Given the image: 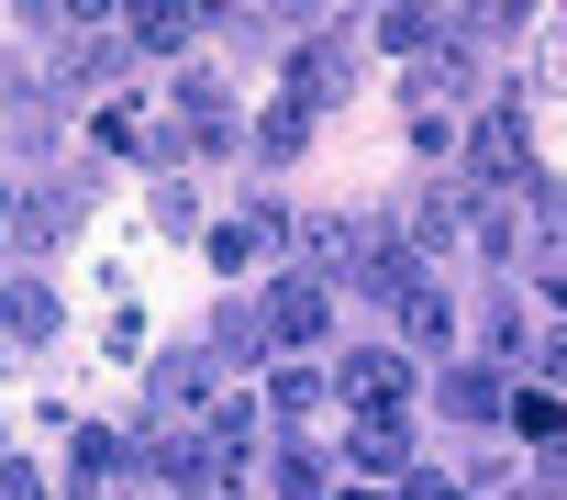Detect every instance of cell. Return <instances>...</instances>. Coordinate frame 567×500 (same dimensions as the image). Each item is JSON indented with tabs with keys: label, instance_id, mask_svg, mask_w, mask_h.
Returning a JSON list of instances; mask_svg holds the SVG:
<instances>
[{
	"label": "cell",
	"instance_id": "cell-4",
	"mask_svg": "<svg viewBox=\"0 0 567 500\" xmlns=\"http://www.w3.org/2000/svg\"><path fill=\"white\" fill-rule=\"evenodd\" d=\"M323 334V279H278L267 290V345H312Z\"/></svg>",
	"mask_w": 567,
	"mask_h": 500
},
{
	"label": "cell",
	"instance_id": "cell-7",
	"mask_svg": "<svg viewBox=\"0 0 567 500\" xmlns=\"http://www.w3.org/2000/svg\"><path fill=\"white\" fill-rule=\"evenodd\" d=\"M45 334H56V301H45L34 279H23V290H0V345H45Z\"/></svg>",
	"mask_w": 567,
	"mask_h": 500
},
{
	"label": "cell",
	"instance_id": "cell-12",
	"mask_svg": "<svg viewBox=\"0 0 567 500\" xmlns=\"http://www.w3.org/2000/svg\"><path fill=\"white\" fill-rule=\"evenodd\" d=\"M412 445H401V423L390 412H357V467H401Z\"/></svg>",
	"mask_w": 567,
	"mask_h": 500
},
{
	"label": "cell",
	"instance_id": "cell-21",
	"mask_svg": "<svg viewBox=\"0 0 567 500\" xmlns=\"http://www.w3.org/2000/svg\"><path fill=\"white\" fill-rule=\"evenodd\" d=\"M357 500H390V489H357Z\"/></svg>",
	"mask_w": 567,
	"mask_h": 500
},
{
	"label": "cell",
	"instance_id": "cell-14",
	"mask_svg": "<svg viewBox=\"0 0 567 500\" xmlns=\"http://www.w3.org/2000/svg\"><path fill=\"white\" fill-rule=\"evenodd\" d=\"M445 412H456V423H489V412H501V389H489L478 367H456V378H445Z\"/></svg>",
	"mask_w": 567,
	"mask_h": 500
},
{
	"label": "cell",
	"instance_id": "cell-9",
	"mask_svg": "<svg viewBox=\"0 0 567 500\" xmlns=\"http://www.w3.org/2000/svg\"><path fill=\"white\" fill-rule=\"evenodd\" d=\"M256 257H267V222H256V211H234V222H212V268H234V279H245Z\"/></svg>",
	"mask_w": 567,
	"mask_h": 500
},
{
	"label": "cell",
	"instance_id": "cell-15",
	"mask_svg": "<svg viewBox=\"0 0 567 500\" xmlns=\"http://www.w3.org/2000/svg\"><path fill=\"white\" fill-rule=\"evenodd\" d=\"M301 134H312V112H301V101H267V123H256V145H267V156H290Z\"/></svg>",
	"mask_w": 567,
	"mask_h": 500
},
{
	"label": "cell",
	"instance_id": "cell-20",
	"mask_svg": "<svg viewBox=\"0 0 567 500\" xmlns=\"http://www.w3.org/2000/svg\"><path fill=\"white\" fill-rule=\"evenodd\" d=\"M0 233H12V189H0Z\"/></svg>",
	"mask_w": 567,
	"mask_h": 500
},
{
	"label": "cell",
	"instance_id": "cell-3",
	"mask_svg": "<svg viewBox=\"0 0 567 500\" xmlns=\"http://www.w3.org/2000/svg\"><path fill=\"white\" fill-rule=\"evenodd\" d=\"M334 268H368V233H357L346 211H323V222H301V279H334Z\"/></svg>",
	"mask_w": 567,
	"mask_h": 500
},
{
	"label": "cell",
	"instance_id": "cell-18",
	"mask_svg": "<svg viewBox=\"0 0 567 500\" xmlns=\"http://www.w3.org/2000/svg\"><path fill=\"white\" fill-rule=\"evenodd\" d=\"M323 400H334V378H278V400H267V412H323Z\"/></svg>",
	"mask_w": 567,
	"mask_h": 500
},
{
	"label": "cell",
	"instance_id": "cell-6",
	"mask_svg": "<svg viewBox=\"0 0 567 500\" xmlns=\"http://www.w3.org/2000/svg\"><path fill=\"white\" fill-rule=\"evenodd\" d=\"M68 467H79V489H112V478L134 467V445H123V434H101V423H79V445H68Z\"/></svg>",
	"mask_w": 567,
	"mask_h": 500
},
{
	"label": "cell",
	"instance_id": "cell-1",
	"mask_svg": "<svg viewBox=\"0 0 567 500\" xmlns=\"http://www.w3.org/2000/svg\"><path fill=\"white\" fill-rule=\"evenodd\" d=\"M467 178H478V189H523V178H534V145H523V112H512V101H489V112L467 123Z\"/></svg>",
	"mask_w": 567,
	"mask_h": 500
},
{
	"label": "cell",
	"instance_id": "cell-10",
	"mask_svg": "<svg viewBox=\"0 0 567 500\" xmlns=\"http://www.w3.org/2000/svg\"><path fill=\"white\" fill-rule=\"evenodd\" d=\"M401 334H412V345H445V334H456L445 290H401Z\"/></svg>",
	"mask_w": 567,
	"mask_h": 500
},
{
	"label": "cell",
	"instance_id": "cell-11",
	"mask_svg": "<svg viewBox=\"0 0 567 500\" xmlns=\"http://www.w3.org/2000/svg\"><path fill=\"white\" fill-rule=\"evenodd\" d=\"M501 423H512V434H534V445H545V434H567L556 389H523V400H501Z\"/></svg>",
	"mask_w": 567,
	"mask_h": 500
},
{
	"label": "cell",
	"instance_id": "cell-8",
	"mask_svg": "<svg viewBox=\"0 0 567 500\" xmlns=\"http://www.w3.org/2000/svg\"><path fill=\"white\" fill-rule=\"evenodd\" d=\"M212 356H234V367L267 356V312H256V301H223V312H212Z\"/></svg>",
	"mask_w": 567,
	"mask_h": 500
},
{
	"label": "cell",
	"instance_id": "cell-19",
	"mask_svg": "<svg viewBox=\"0 0 567 500\" xmlns=\"http://www.w3.org/2000/svg\"><path fill=\"white\" fill-rule=\"evenodd\" d=\"M0 500H45V478H34L23 456H0Z\"/></svg>",
	"mask_w": 567,
	"mask_h": 500
},
{
	"label": "cell",
	"instance_id": "cell-2",
	"mask_svg": "<svg viewBox=\"0 0 567 500\" xmlns=\"http://www.w3.org/2000/svg\"><path fill=\"white\" fill-rule=\"evenodd\" d=\"M346 90H357V56H346L334 34H312V45H301V67H290V90H278V101L323 112V101H346Z\"/></svg>",
	"mask_w": 567,
	"mask_h": 500
},
{
	"label": "cell",
	"instance_id": "cell-13",
	"mask_svg": "<svg viewBox=\"0 0 567 500\" xmlns=\"http://www.w3.org/2000/svg\"><path fill=\"white\" fill-rule=\"evenodd\" d=\"M156 400H167V412H189V400H212V367H200V356H178V367H156Z\"/></svg>",
	"mask_w": 567,
	"mask_h": 500
},
{
	"label": "cell",
	"instance_id": "cell-17",
	"mask_svg": "<svg viewBox=\"0 0 567 500\" xmlns=\"http://www.w3.org/2000/svg\"><path fill=\"white\" fill-rule=\"evenodd\" d=\"M278 500H323V467L290 445V456H278Z\"/></svg>",
	"mask_w": 567,
	"mask_h": 500
},
{
	"label": "cell",
	"instance_id": "cell-5",
	"mask_svg": "<svg viewBox=\"0 0 567 500\" xmlns=\"http://www.w3.org/2000/svg\"><path fill=\"white\" fill-rule=\"evenodd\" d=\"M401 389H412L401 356H346V367H334V400H357V412H390Z\"/></svg>",
	"mask_w": 567,
	"mask_h": 500
},
{
	"label": "cell",
	"instance_id": "cell-16",
	"mask_svg": "<svg viewBox=\"0 0 567 500\" xmlns=\"http://www.w3.org/2000/svg\"><path fill=\"white\" fill-rule=\"evenodd\" d=\"M123 34H134V45H189V34H200V23H189V12H134V23H123Z\"/></svg>",
	"mask_w": 567,
	"mask_h": 500
}]
</instances>
